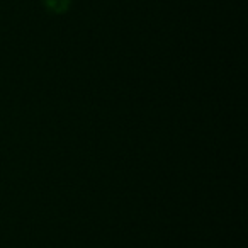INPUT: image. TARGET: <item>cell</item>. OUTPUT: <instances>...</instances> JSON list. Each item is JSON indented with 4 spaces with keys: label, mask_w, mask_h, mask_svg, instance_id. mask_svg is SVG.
Here are the masks:
<instances>
[{
    "label": "cell",
    "mask_w": 248,
    "mask_h": 248,
    "mask_svg": "<svg viewBox=\"0 0 248 248\" xmlns=\"http://www.w3.org/2000/svg\"><path fill=\"white\" fill-rule=\"evenodd\" d=\"M48 5L55 11H63L66 7V0H46Z\"/></svg>",
    "instance_id": "6da1fadb"
}]
</instances>
